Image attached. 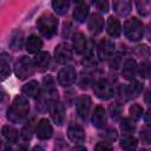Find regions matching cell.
Instances as JSON below:
<instances>
[{
	"label": "cell",
	"mask_w": 151,
	"mask_h": 151,
	"mask_svg": "<svg viewBox=\"0 0 151 151\" xmlns=\"http://www.w3.org/2000/svg\"><path fill=\"white\" fill-rule=\"evenodd\" d=\"M76 107H77V112H78L79 117L83 119H86V117L90 112V109H91V98L86 94L80 96L77 100Z\"/></svg>",
	"instance_id": "8fae6325"
},
{
	"label": "cell",
	"mask_w": 151,
	"mask_h": 151,
	"mask_svg": "<svg viewBox=\"0 0 151 151\" xmlns=\"http://www.w3.org/2000/svg\"><path fill=\"white\" fill-rule=\"evenodd\" d=\"M138 146L137 139L131 133H124L120 139V147L124 150H133Z\"/></svg>",
	"instance_id": "603a6c76"
},
{
	"label": "cell",
	"mask_w": 151,
	"mask_h": 151,
	"mask_svg": "<svg viewBox=\"0 0 151 151\" xmlns=\"http://www.w3.org/2000/svg\"><path fill=\"white\" fill-rule=\"evenodd\" d=\"M28 112H29V105L26 98L22 96H17L11 107L8 109L7 118L13 123H19L27 117Z\"/></svg>",
	"instance_id": "6da1fadb"
},
{
	"label": "cell",
	"mask_w": 151,
	"mask_h": 151,
	"mask_svg": "<svg viewBox=\"0 0 151 151\" xmlns=\"http://www.w3.org/2000/svg\"><path fill=\"white\" fill-rule=\"evenodd\" d=\"M136 6L140 15H147L151 13V0H136Z\"/></svg>",
	"instance_id": "4316f807"
},
{
	"label": "cell",
	"mask_w": 151,
	"mask_h": 151,
	"mask_svg": "<svg viewBox=\"0 0 151 151\" xmlns=\"http://www.w3.org/2000/svg\"><path fill=\"white\" fill-rule=\"evenodd\" d=\"M129 112H130V118L132 120H138L143 114V107L140 105H138V104H133L130 107Z\"/></svg>",
	"instance_id": "f546056e"
},
{
	"label": "cell",
	"mask_w": 151,
	"mask_h": 151,
	"mask_svg": "<svg viewBox=\"0 0 151 151\" xmlns=\"http://www.w3.org/2000/svg\"><path fill=\"white\" fill-rule=\"evenodd\" d=\"M114 51V44L110 40H103L98 46V57L100 59H106L112 55Z\"/></svg>",
	"instance_id": "2e32d148"
},
{
	"label": "cell",
	"mask_w": 151,
	"mask_h": 151,
	"mask_svg": "<svg viewBox=\"0 0 151 151\" xmlns=\"http://www.w3.org/2000/svg\"><path fill=\"white\" fill-rule=\"evenodd\" d=\"M132 8L131 0H113V9L119 17H126Z\"/></svg>",
	"instance_id": "4fadbf2b"
},
{
	"label": "cell",
	"mask_w": 151,
	"mask_h": 151,
	"mask_svg": "<svg viewBox=\"0 0 151 151\" xmlns=\"http://www.w3.org/2000/svg\"><path fill=\"white\" fill-rule=\"evenodd\" d=\"M72 45H73V50L76 51V53L81 54L86 50V39H85V35L83 33H80V32L76 33L73 35V39H72Z\"/></svg>",
	"instance_id": "7402d4cb"
},
{
	"label": "cell",
	"mask_w": 151,
	"mask_h": 151,
	"mask_svg": "<svg viewBox=\"0 0 151 151\" xmlns=\"http://www.w3.org/2000/svg\"><path fill=\"white\" fill-rule=\"evenodd\" d=\"M94 5L97 9L103 13H106L109 11V0H94Z\"/></svg>",
	"instance_id": "836d02e7"
},
{
	"label": "cell",
	"mask_w": 151,
	"mask_h": 151,
	"mask_svg": "<svg viewBox=\"0 0 151 151\" xmlns=\"http://www.w3.org/2000/svg\"><path fill=\"white\" fill-rule=\"evenodd\" d=\"M93 92H94V94L98 98H100L103 100H107V99L113 97V88H112V86L106 80H104V79L98 80V81L94 83Z\"/></svg>",
	"instance_id": "5b68a950"
},
{
	"label": "cell",
	"mask_w": 151,
	"mask_h": 151,
	"mask_svg": "<svg viewBox=\"0 0 151 151\" xmlns=\"http://www.w3.org/2000/svg\"><path fill=\"white\" fill-rule=\"evenodd\" d=\"M87 14H88V7L86 4H79L76 8H74V12H73V17L77 21L79 22H83L85 21V19L87 18Z\"/></svg>",
	"instance_id": "484cf974"
},
{
	"label": "cell",
	"mask_w": 151,
	"mask_h": 151,
	"mask_svg": "<svg viewBox=\"0 0 151 151\" xmlns=\"http://www.w3.org/2000/svg\"><path fill=\"white\" fill-rule=\"evenodd\" d=\"M137 73V65L136 61L133 59H127L124 65H123V70H122V74L125 79L127 80H132L134 78V74Z\"/></svg>",
	"instance_id": "ac0fdd59"
},
{
	"label": "cell",
	"mask_w": 151,
	"mask_h": 151,
	"mask_svg": "<svg viewBox=\"0 0 151 151\" xmlns=\"http://www.w3.org/2000/svg\"><path fill=\"white\" fill-rule=\"evenodd\" d=\"M150 85H151V78H150Z\"/></svg>",
	"instance_id": "7bdbcfd3"
},
{
	"label": "cell",
	"mask_w": 151,
	"mask_h": 151,
	"mask_svg": "<svg viewBox=\"0 0 151 151\" xmlns=\"http://www.w3.org/2000/svg\"><path fill=\"white\" fill-rule=\"evenodd\" d=\"M52 7L58 15H65L70 8L68 0H52Z\"/></svg>",
	"instance_id": "d4e9b609"
},
{
	"label": "cell",
	"mask_w": 151,
	"mask_h": 151,
	"mask_svg": "<svg viewBox=\"0 0 151 151\" xmlns=\"http://www.w3.org/2000/svg\"><path fill=\"white\" fill-rule=\"evenodd\" d=\"M142 88H143V86H142L140 83H138V81H132L130 85H127L126 87H124L123 94L125 96V99H127V100L134 99V98H137V97L140 94Z\"/></svg>",
	"instance_id": "5bb4252c"
},
{
	"label": "cell",
	"mask_w": 151,
	"mask_h": 151,
	"mask_svg": "<svg viewBox=\"0 0 151 151\" xmlns=\"http://www.w3.org/2000/svg\"><path fill=\"white\" fill-rule=\"evenodd\" d=\"M144 100H145L146 103L151 104V91H147V92L145 93V96H144Z\"/></svg>",
	"instance_id": "60d3db41"
},
{
	"label": "cell",
	"mask_w": 151,
	"mask_h": 151,
	"mask_svg": "<svg viewBox=\"0 0 151 151\" xmlns=\"http://www.w3.org/2000/svg\"><path fill=\"white\" fill-rule=\"evenodd\" d=\"M38 28L40 31V33L47 38L51 39L55 33H57V28H58V19L51 14V13H44L37 21Z\"/></svg>",
	"instance_id": "7a4b0ae2"
},
{
	"label": "cell",
	"mask_w": 151,
	"mask_h": 151,
	"mask_svg": "<svg viewBox=\"0 0 151 151\" xmlns=\"http://www.w3.org/2000/svg\"><path fill=\"white\" fill-rule=\"evenodd\" d=\"M0 66H1V79L5 80L9 73H11V67H9V63L5 59V55L1 57V61H0Z\"/></svg>",
	"instance_id": "4dcf8cb0"
},
{
	"label": "cell",
	"mask_w": 151,
	"mask_h": 151,
	"mask_svg": "<svg viewBox=\"0 0 151 151\" xmlns=\"http://www.w3.org/2000/svg\"><path fill=\"white\" fill-rule=\"evenodd\" d=\"M77 79V72L72 66L63 67L58 73V81L61 86H70Z\"/></svg>",
	"instance_id": "52a82bcc"
},
{
	"label": "cell",
	"mask_w": 151,
	"mask_h": 151,
	"mask_svg": "<svg viewBox=\"0 0 151 151\" xmlns=\"http://www.w3.org/2000/svg\"><path fill=\"white\" fill-rule=\"evenodd\" d=\"M22 93L29 98H38L40 96V86L38 84V81L35 80H31L27 84H25L21 88Z\"/></svg>",
	"instance_id": "e0dca14e"
},
{
	"label": "cell",
	"mask_w": 151,
	"mask_h": 151,
	"mask_svg": "<svg viewBox=\"0 0 151 151\" xmlns=\"http://www.w3.org/2000/svg\"><path fill=\"white\" fill-rule=\"evenodd\" d=\"M22 41H24V38H22V33H17L15 35H13V38L11 39V48L14 50V51H18L22 47Z\"/></svg>",
	"instance_id": "f1b7e54d"
},
{
	"label": "cell",
	"mask_w": 151,
	"mask_h": 151,
	"mask_svg": "<svg viewBox=\"0 0 151 151\" xmlns=\"http://www.w3.org/2000/svg\"><path fill=\"white\" fill-rule=\"evenodd\" d=\"M103 137H104V139L106 142L111 143V142L116 140V138H117V131L114 129H107V131L103 134Z\"/></svg>",
	"instance_id": "e575fe53"
},
{
	"label": "cell",
	"mask_w": 151,
	"mask_h": 151,
	"mask_svg": "<svg viewBox=\"0 0 151 151\" xmlns=\"http://www.w3.org/2000/svg\"><path fill=\"white\" fill-rule=\"evenodd\" d=\"M42 47V40L38 35H29L26 41V50L28 53H38Z\"/></svg>",
	"instance_id": "ffe728a7"
},
{
	"label": "cell",
	"mask_w": 151,
	"mask_h": 151,
	"mask_svg": "<svg viewBox=\"0 0 151 151\" xmlns=\"http://www.w3.org/2000/svg\"><path fill=\"white\" fill-rule=\"evenodd\" d=\"M107 33L112 38H118L122 33V26L116 17H110L107 20Z\"/></svg>",
	"instance_id": "44dd1931"
},
{
	"label": "cell",
	"mask_w": 151,
	"mask_h": 151,
	"mask_svg": "<svg viewBox=\"0 0 151 151\" xmlns=\"http://www.w3.org/2000/svg\"><path fill=\"white\" fill-rule=\"evenodd\" d=\"M50 112H51V118L57 125H63L65 120V107L64 105L57 99L51 103L50 105Z\"/></svg>",
	"instance_id": "ba28073f"
},
{
	"label": "cell",
	"mask_w": 151,
	"mask_h": 151,
	"mask_svg": "<svg viewBox=\"0 0 151 151\" xmlns=\"http://www.w3.org/2000/svg\"><path fill=\"white\" fill-rule=\"evenodd\" d=\"M1 134L2 137L8 142V143H15L18 140V131L9 126V125H4L1 129Z\"/></svg>",
	"instance_id": "cb8c5ba5"
},
{
	"label": "cell",
	"mask_w": 151,
	"mask_h": 151,
	"mask_svg": "<svg viewBox=\"0 0 151 151\" xmlns=\"http://www.w3.org/2000/svg\"><path fill=\"white\" fill-rule=\"evenodd\" d=\"M124 33L126 38L131 41H139L143 38V24L137 18H130L124 24Z\"/></svg>",
	"instance_id": "3957f363"
},
{
	"label": "cell",
	"mask_w": 151,
	"mask_h": 151,
	"mask_svg": "<svg viewBox=\"0 0 151 151\" xmlns=\"http://www.w3.org/2000/svg\"><path fill=\"white\" fill-rule=\"evenodd\" d=\"M96 149L97 150H111L112 146L109 144V142H99L97 145H96Z\"/></svg>",
	"instance_id": "f35d334b"
},
{
	"label": "cell",
	"mask_w": 151,
	"mask_h": 151,
	"mask_svg": "<svg viewBox=\"0 0 151 151\" xmlns=\"http://www.w3.org/2000/svg\"><path fill=\"white\" fill-rule=\"evenodd\" d=\"M54 58L60 64H67L72 59V50L66 42H61L54 48Z\"/></svg>",
	"instance_id": "8992f818"
},
{
	"label": "cell",
	"mask_w": 151,
	"mask_h": 151,
	"mask_svg": "<svg viewBox=\"0 0 151 151\" xmlns=\"http://www.w3.org/2000/svg\"><path fill=\"white\" fill-rule=\"evenodd\" d=\"M83 1H84V0H73V2H74V4H78V5H79V4H81Z\"/></svg>",
	"instance_id": "b9f144b4"
},
{
	"label": "cell",
	"mask_w": 151,
	"mask_h": 151,
	"mask_svg": "<svg viewBox=\"0 0 151 151\" xmlns=\"http://www.w3.org/2000/svg\"><path fill=\"white\" fill-rule=\"evenodd\" d=\"M14 72H15V76L19 79L24 80V79H27V78H29V77H32L34 74L35 65L28 57H21L15 63Z\"/></svg>",
	"instance_id": "277c9868"
},
{
	"label": "cell",
	"mask_w": 151,
	"mask_h": 151,
	"mask_svg": "<svg viewBox=\"0 0 151 151\" xmlns=\"http://www.w3.org/2000/svg\"><path fill=\"white\" fill-rule=\"evenodd\" d=\"M120 63H122V59H120V55H111V59H110V66L112 68H117L118 66H120Z\"/></svg>",
	"instance_id": "74e56055"
},
{
	"label": "cell",
	"mask_w": 151,
	"mask_h": 151,
	"mask_svg": "<svg viewBox=\"0 0 151 151\" xmlns=\"http://www.w3.org/2000/svg\"><path fill=\"white\" fill-rule=\"evenodd\" d=\"M120 129L124 133H131L134 131L136 129V124L133 123L132 119H129V118H124L122 120V124H120Z\"/></svg>",
	"instance_id": "83f0119b"
},
{
	"label": "cell",
	"mask_w": 151,
	"mask_h": 151,
	"mask_svg": "<svg viewBox=\"0 0 151 151\" xmlns=\"http://www.w3.org/2000/svg\"><path fill=\"white\" fill-rule=\"evenodd\" d=\"M144 122L147 126H151V109H149L144 114Z\"/></svg>",
	"instance_id": "ab89813d"
},
{
	"label": "cell",
	"mask_w": 151,
	"mask_h": 151,
	"mask_svg": "<svg viewBox=\"0 0 151 151\" xmlns=\"http://www.w3.org/2000/svg\"><path fill=\"white\" fill-rule=\"evenodd\" d=\"M50 61H51V57L48 52H38L35 53V57L33 59L35 67L39 70H46L50 65Z\"/></svg>",
	"instance_id": "d6986e66"
},
{
	"label": "cell",
	"mask_w": 151,
	"mask_h": 151,
	"mask_svg": "<svg viewBox=\"0 0 151 151\" xmlns=\"http://www.w3.org/2000/svg\"><path fill=\"white\" fill-rule=\"evenodd\" d=\"M140 140L144 144H151V126L150 127H144L142 129L140 133H139Z\"/></svg>",
	"instance_id": "1f68e13d"
},
{
	"label": "cell",
	"mask_w": 151,
	"mask_h": 151,
	"mask_svg": "<svg viewBox=\"0 0 151 151\" xmlns=\"http://www.w3.org/2000/svg\"><path fill=\"white\" fill-rule=\"evenodd\" d=\"M21 137L25 139V140H29L31 138H32V125L29 124H27L24 129H22V131H21Z\"/></svg>",
	"instance_id": "d590c367"
},
{
	"label": "cell",
	"mask_w": 151,
	"mask_h": 151,
	"mask_svg": "<svg viewBox=\"0 0 151 151\" xmlns=\"http://www.w3.org/2000/svg\"><path fill=\"white\" fill-rule=\"evenodd\" d=\"M110 111H111L112 118H118L119 114H120V112H122V106L118 103H116V104H113V105L110 106Z\"/></svg>",
	"instance_id": "8d00e7d4"
},
{
	"label": "cell",
	"mask_w": 151,
	"mask_h": 151,
	"mask_svg": "<svg viewBox=\"0 0 151 151\" xmlns=\"http://www.w3.org/2000/svg\"><path fill=\"white\" fill-rule=\"evenodd\" d=\"M67 137L72 143H81L85 140V133L80 125L78 124H71L67 129Z\"/></svg>",
	"instance_id": "7c38bea8"
},
{
	"label": "cell",
	"mask_w": 151,
	"mask_h": 151,
	"mask_svg": "<svg viewBox=\"0 0 151 151\" xmlns=\"http://www.w3.org/2000/svg\"><path fill=\"white\" fill-rule=\"evenodd\" d=\"M92 124L98 127V129H103L106 124V113L104 107L101 106H97L92 113Z\"/></svg>",
	"instance_id": "9a60e30c"
},
{
	"label": "cell",
	"mask_w": 151,
	"mask_h": 151,
	"mask_svg": "<svg viewBox=\"0 0 151 151\" xmlns=\"http://www.w3.org/2000/svg\"><path fill=\"white\" fill-rule=\"evenodd\" d=\"M103 27H104V19L101 18V15L97 14V13L92 14L91 18L88 19V22H87L88 32L92 35H97L103 31Z\"/></svg>",
	"instance_id": "30bf717a"
},
{
	"label": "cell",
	"mask_w": 151,
	"mask_h": 151,
	"mask_svg": "<svg viewBox=\"0 0 151 151\" xmlns=\"http://www.w3.org/2000/svg\"><path fill=\"white\" fill-rule=\"evenodd\" d=\"M35 133H37V137L41 140H46V139H50L53 134V127L51 125V123L47 120V119H41L38 124H37V127H35Z\"/></svg>",
	"instance_id": "9c48e42d"
},
{
	"label": "cell",
	"mask_w": 151,
	"mask_h": 151,
	"mask_svg": "<svg viewBox=\"0 0 151 151\" xmlns=\"http://www.w3.org/2000/svg\"><path fill=\"white\" fill-rule=\"evenodd\" d=\"M150 71H151V67L147 63H142L139 66H137V72L142 78H146L150 74Z\"/></svg>",
	"instance_id": "d6a6232c"
}]
</instances>
